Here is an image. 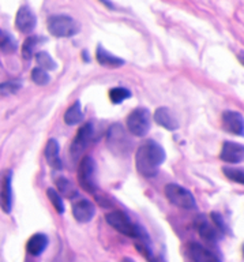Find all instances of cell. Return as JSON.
<instances>
[{
	"mask_svg": "<svg viewBox=\"0 0 244 262\" xmlns=\"http://www.w3.org/2000/svg\"><path fill=\"white\" fill-rule=\"evenodd\" d=\"M164 160H165V150L160 143L154 141H146L142 143L135 153L137 169L145 178H153L157 175Z\"/></svg>",
	"mask_w": 244,
	"mask_h": 262,
	"instance_id": "1",
	"label": "cell"
},
{
	"mask_svg": "<svg viewBox=\"0 0 244 262\" xmlns=\"http://www.w3.org/2000/svg\"><path fill=\"white\" fill-rule=\"evenodd\" d=\"M106 223L112 228H115L123 235H126V236L134 237L137 241L146 242L145 232L142 231V228H139L138 225L134 224L126 213L120 212V210H114V212L108 213L106 214Z\"/></svg>",
	"mask_w": 244,
	"mask_h": 262,
	"instance_id": "2",
	"label": "cell"
},
{
	"mask_svg": "<svg viewBox=\"0 0 244 262\" xmlns=\"http://www.w3.org/2000/svg\"><path fill=\"white\" fill-rule=\"evenodd\" d=\"M49 33L55 37H73L79 32V25L69 15H52L47 20Z\"/></svg>",
	"mask_w": 244,
	"mask_h": 262,
	"instance_id": "3",
	"label": "cell"
},
{
	"mask_svg": "<svg viewBox=\"0 0 244 262\" xmlns=\"http://www.w3.org/2000/svg\"><path fill=\"white\" fill-rule=\"evenodd\" d=\"M78 182L86 192L94 194L97 191V168L90 156H86L81 160L78 168Z\"/></svg>",
	"mask_w": 244,
	"mask_h": 262,
	"instance_id": "4",
	"label": "cell"
},
{
	"mask_svg": "<svg viewBox=\"0 0 244 262\" xmlns=\"http://www.w3.org/2000/svg\"><path fill=\"white\" fill-rule=\"evenodd\" d=\"M127 128L135 137H145L150 130V112L146 108H137L127 116Z\"/></svg>",
	"mask_w": 244,
	"mask_h": 262,
	"instance_id": "5",
	"label": "cell"
},
{
	"mask_svg": "<svg viewBox=\"0 0 244 262\" xmlns=\"http://www.w3.org/2000/svg\"><path fill=\"white\" fill-rule=\"evenodd\" d=\"M165 196L168 198V201L173 204L178 208L182 209H195L196 202L195 198L192 195L191 192L188 191L187 188H184L183 186H179V184L169 183L165 186Z\"/></svg>",
	"mask_w": 244,
	"mask_h": 262,
	"instance_id": "6",
	"label": "cell"
},
{
	"mask_svg": "<svg viewBox=\"0 0 244 262\" xmlns=\"http://www.w3.org/2000/svg\"><path fill=\"white\" fill-rule=\"evenodd\" d=\"M93 134L94 131L92 123H85L79 128V131L75 135V138H74L73 143H71V147H70V153H71L74 160H77L87 149V146L92 142V139H93Z\"/></svg>",
	"mask_w": 244,
	"mask_h": 262,
	"instance_id": "7",
	"label": "cell"
},
{
	"mask_svg": "<svg viewBox=\"0 0 244 262\" xmlns=\"http://www.w3.org/2000/svg\"><path fill=\"white\" fill-rule=\"evenodd\" d=\"M108 146L110 150L115 153H126L128 146H130V141L127 138L126 133L123 130L120 124H114L108 130Z\"/></svg>",
	"mask_w": 244,
	"mask_h": 262,
	"instance_id": "8",
	"label": "cell"
},
{
	"mask_svg": "<svg viewBox=\"0 0 244 262\" xmlns=\"http://www.w3.org/2000/svg\"><path fill=\"white\" fill-rule=\"evenodd\" d=\"M37 18L28 6L20 7L16 12L15 26L20 33H32L33 29L36 28Z\"/></svg>",
	"mask_w": 244,
	"mask_h": 262,
	"instance_id": "9",
	"label": "cell"
},
{
	"mask_svg": "<svg viewBox=\"0 0 244 262\" xmlns=\"http://www.w3.org/2000/svg\"><path fill=\"white\" fill-rule=\"evenodd\" d=\"M244 157V146L240 143L231 142V141H227L223 145V149H221L220 159L225 163L236 164L241 163Z\"/></svg>",
	"mask_w": 244,
	"mask_h": 262,
	"instance_id": "10",
	"label": "cell"
},
{
	"mask_svg": "<svg viewBox=\"0 0 244 262\" xmlns=\"http://www.w3.org/2000/svg\"><path fill=\"white\" fill-rule=\"evenodd\" d=\"M11 171L0 175V206L6 213L11 212Z\"/></svg>",
	"mask_w": 244,
	"mask_h": 262,
	"instance_id": "11",
	"label": "cell"
},
{
	"mask_svg": "<svg viewBox=\"0 0 244 262\" xmlns=\"http://www.w3.org/2000/svg\"><path fill=\"white\" fill-rule=\"evenodd\" d=\"M223 126L228 133L235 135L244 134V126H243V116L239 112L235 111H225L223 114Z\"/></svg>",
	"mask_w": 244,
	"mask_h": 262,
	"instance_id": "12",
	"label": "cell"
},
{
	"mask_svg": "<svg viewBox=\"0 0 244 262\" xmlns=\"http://www.w3.org/2000/svg\"><path fill=\"white\" fill-rule=\"evenodd\" d=\"M94 213H96L94 205L87 200L78 201L77 204H74L73 206L74 217L79 223H89L94 217Z\"/></svg>",
	"mask_w": 244,
	"mask_h": 262,
	"instance_id": "13",
	"label": "cell"
},
{
	"mask_svg": "<svg viewBox=\"0 0 244 262\" xmlns=\"http://www.w3.org/2000/svg\"><path fill=\"white\" fill-rule=\"evenodd\" d=\"M154 120L157 122V124H160V126L169 131H175L179 128V123L173 116V114L165 106H160L159 110L156 111Z\"/></svg>",
	"mask_w": 244,
	"mask_h": 262,
	"instance_id": "14",
	"label": "cell"
},
{
	"mask_svg": "<svg viewBox=\"0 0 244 262\" xmlns=\"http://www.w3.org/2000/svg\"><path fill=\"white\" fill-rule=\"evenodd\" d=\"M96 59L101 66L108 67V69H118L124 64V60L120 57L115 56L110 52H108L105 48H102L101 45H98L97 51H96Z\"/></svg>",
	"mask_w": 244,
	"mask_h": 262,
	"instance_id": "15",
	"label": "cell"
},
{
	"mask_svg": "<svg viewBox=\"0 0 244 262\" xmlns=\"http://www.w3.org/2000/svg\"><path fill=\"white\" fill-rule=\"evenodd\" d=\"M188 253L194 262H220V259L212 251H209L208 249H205L204 246L198 243H191Z\"/></svg>",
	"mask_w": 244,
	"mask_h": 262,
	"instance_id": "16",
	"label": "cell"
},
{
	"mask_svg": "<svg viewBox=\"0 0 244 262\" xmlns=\"http://www.w3.org/2000/svg\"><path fill=\"white\" fill-rule=\"evenodd\" d=\"M59 153H60V149H59V143H57L56 139H49L47 142V146H45V159H47L49 167L60 169L61 160Z\"/></svg>",
	"mask_w": 244,
	"mask_h": 262,
	"instance_id": "17",
	"label": "cell"
},
{
	"mask_svg": "<svg viewBox=\"0 0 244 262\" xmlns=\"http://www.w3.org/2000/svg\"><path fill=\"white\" fill-rule=\"evenodd\" d=\"M195 228L196 231H198V233H199V236L202 237V239H205V241L214 242L217 241V237H218V235H217V228L214 225L210 224V223L205 219V216H199L196 219Z\"/></svg>",
	"mask_w": 244,
	"mask_h": 262,
	"instance_id": "18",
	"label": "cell"
},
{
	"mask_svg": "<svg viewBox=\"0 0 244 262\" xmlns=\"http://www.w3.org/2000/svg\"><path fill=\"white\" fill-rule=\"evenodd\" d=\"M47 246H48V237L45 236L44 233H36V235H33L28 241L26 250H28V253L30 255L37 257V255L42 254Z\"/></svg>",
	"mask_w": 244,
	"mask_h": 262,
	"instance_id": "19",
	"label": "cell"
},
{
	"mask_svg": "<svg viewBox=\"0 0 244 262\" xmlns=\"http://www.w3.org/2000/svg\"><path fill=\"white\" fill-rule=\"evenodd\" d=\"M82 119H83V112H82L81 102L75 101L73 105L69 106V110L65 111L64 122L69 126H75L82 122Z\"/></svg>",
	"mask_w": 244,
	"mask_h": 262,
	"instance_id": "20",
	"label": "cell"
},
{
	"mask_svg": "<svg viewBox=\"0 0 244 262\" xmlns=\"http://www.w3.org/2000/svg\"><path fill=\"white\" fill-rule=\"evenodd\" d=\"M56 186L59 190V195L67 196V198H75L78 195L77 188L74 187L73 183L65 178H59L56 180Z\"/></svg>",
	"mask_w": 244,
	"mask_h": 262,
	"instance_id": "21",
	"label": "cell"
},
{
	"mask_svg": "<svg viewBox=\"0 0 244 262\" xmlns=\"http://www.w3.org/2000/svg\"><path fill=\"white\" fill-rule=\"evenodd\" d=\"M40 37L36 36H30L28 37L26 40H25L24 45H22V56H24L25 60H30L33 56V53H34V49L40 42Z\"/></svg>",
	"mask_w": 244,
	"mask_h": 262,
	"instance_id": "22",
	"label": "cell"
},
{
	"mask_svg": "<svg viewBox=\"0 0 244 262\" xmlns=\"http://www.w3.org/2000/svg\"><path fill=\"white\" fill-rule=\"evenodd\" d=\"M131 97V92L127 88H122V86H119V88H114V89L109 90V100L110 102H114V104H120L124 100Z\"/></svg>",
	"mask_w": 244,
	"mask_h": 262,
	"instance_id": "23",
	"label": "cell"
},
{
	"mask_svg": "<svg viewBox=\"0 0 244 262\" xmlns=\"http://www.w3.org/2000/svg\"><path fill=\"white\" fill-rule=\"evenodd\" d=\"M36 60L38 67L42 70H55L56 69V63L52 59V56L48 52H37L36 53Z\"/></svg>",
	"mask_w": 244,
	"mask_h": 262,
	"instance_id": "24",
	"label": "cell"
},
{
	"mask_svg": "<svg viewBox=\"0 0 244 262\" xmlns=\"http://www.w3.org/2000/svg\"><path fill=\"white\" fill-rule=\"evenodd\" d=\"M16 49V42L8 33L0 30V51L6 53H11Z\"/></svg>",
	"mask_w": 244,
	"mask_h": 262,
	"instance_id": "25",
	"label": "cell"
},
{
	"mask_svg": "<svg viewBox=\"0 0 244 262\" xmlns=\"http://www.w3.org/2000/svg\"><path fill=\"white\" fill-rule=\"evenodd\" d=\"M22 88V82L15 79V81H7L0 83V96L6 97V96H11L15 94L18 90Z\"/></svg>",
	"mask_w": 244,
	"mask_h": 262,
	"instance_id": "26",
	"label": "cell"
},
{
	"mask_svg": "<svg viewBox=\"0 0 244 262\" xmlns=\"http://www.w3.org/2000/svg\"><path fill=\"white\" fill-rule=\"evenodd\" d=\"M47 196H48V200L51 201V204L53 205V208L57 213H60V214L64 213V204H63V200H61V196L59 195V192L56 190L48 188L47 190Z\"/></svg>",
	"mask_w": 244,
	"mask_h": 262,
	"instance_id": "27",
	"label": "cell"
},
{
	"mask_svg": "<svg viewBox=\"0 0 244 262\" xmlns=\"http://www.w3.org/2000/svg\"><path fill=\"white\" fill-rule=\"evenodd\" d=\"M224 173L225 176L228 178V179L233 180V182H236L239 184L244 183V172L243 169L240 168H231V167H224Z\"/></svg>",
	"mask_w": 244,
	"mask_h": 262,
	"instance_id": "28",
	"label": "cell"
},
{
	"mask_svg": "<svg viewBox=\"0 0 244 262\" xmlns=\"http://www.w3.org/2000/svg\"><path fill=\"white\" fill-rule=\"evenodd\" d=\"M32 81L37 85H47L49 82V75L48 73L45 71V70L40 69V67H37L32 71Z\"/></svg>",
	"mask_w": 244,
	"mask_h": 262,
	"instance_id": "29",
	"label": "cell"
},
{
	"mask_svg": "<svg viewBox=\"0 0 244 262\" xmlns=\"http://www.w3.org/2000/svg\"><path fill=\"white\" fill-rule=\"evenodd\" d=\"M210 219H212V221L214 223V227H216L217 229H220V231H227L224 220H223V217H221L218 213H212V214H210Z\"/></svg>",
	"mask_w": 244,
	"mask_h": 262,
	"instance_id": "30",
	"label": "cell"
},
{
	"mask_svg": "<svg viewBox=\"0 0 244 262\" xmlns=\"http://www.w3.org/2000/svg\"><path fill=\"white\" fill-rule=\"evenodd\" d=\"M100 2H101V3H104L106 6V7L108 8H114V4L110 3L109 0H100Z\"/></svg>",
	"mask_w": 244,
	"mask_h": 262,
	"instance_id": "31",
	"label": "cell"
},
{
	"mask_svg": "<svg viewBox=\"0 0 244 262\" xmlns=\"http://www.w3.org/2000/svg\"><path fill=\"white\" fill-rule=\"evenodd\" d=\"M120 262H134V261H132L131 258H123V259Z\"/></svg>",
	"mask_w": 244,
	"mask_h": 262,
	"instance_id": "32",
	"label": "cell"
},
{
	"mask_svg": "<svg viewBox=\"0 0 244 262\" xmlns=\"http://www.w3.org/2000/svg\"><path fill=\"white\" fill-rule=\"evenodd\" d=\"M151 262H154V261H151Z\"/></svg>",
	"mask_w": 244,
	"mask_h": 262,
	"instance_id": "33",
	"label": "cell"
}]
</instances>
